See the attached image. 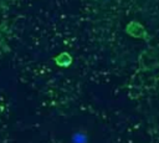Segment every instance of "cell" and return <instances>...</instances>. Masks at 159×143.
<instances>
[{"mask_svg": "<svg viewBox=\"0 0 159 143\" xmlns=\"http://www.w3.org/2000/svg\"><path fill=\"white\" fill-rule=\"evenodd\" d=\"M0 143H15L10 137V129L2 117H0Z\"/></svg>", "mask_w": 159, "mask_h": 143, "instance_id": "cell-1", "label": "cell"}]
</instances>
